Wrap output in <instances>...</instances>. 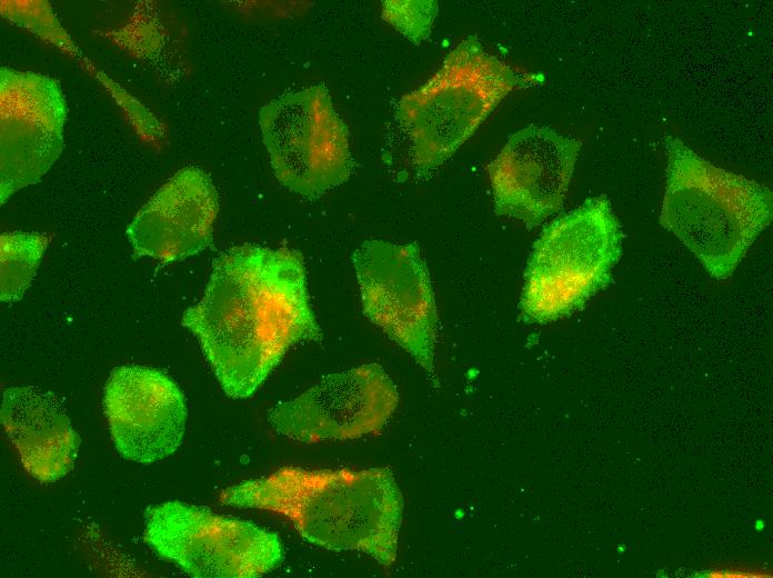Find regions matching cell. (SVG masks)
<instances>
[{
	"mask_svg": "<svg viewBox=\"0 0 773 578\" xmlns=\"http://www.w3.org/2000/svg\"><path fill=\"white\" fill-rule=\"evenodd\" d=\"M181 323L233 399L250 397L292 346L322 340L301 252L253 243L214 259L202 299Z\"/></svg>",
	"mask_w": 773,
	"mask_h": 578,
	"instance_id": "cell-1",
	"label": "cell"
},
{
	"mask_svg": "<svg viewBox=\"0 0 773 578\" xmlns=\"http://www.w3.org/2000/svg\"><path fill=\"white\" fill-rule=\"evenodd\" d=\"M220 501L280 514L305 540L324 548L363 551L386 567L396 558L403 498L386 467H282L224 489Z\"/></svg>",
	"mask_w": 773,
	"mask_h": 578,
	"instance_id": "cell-2",
	"label": "cell"
},
{
	"mask_svg": "<svg viewBox=\"0 0 773 578\" xmlns=\"http://www.w3.org/2000/svg\"><path fill=\"white\" fill-rule=\"evenodd\" d=\"M660 225L717 280L729 278L773 218L769 187L719 168L666 136Z\"/></svg>",
	"mask_w": 773,
	"mask_h": 578,
	"instance_id": "cell-3",
	"label": "cell"
},
{
	"mask_svg": "<svg viewBox=\"0 0 773 578\" xmlns=\"http://www.w3.org/2000/svg\"><path fill=\"white\" fill-rule=\"evenodd\" d=\"M523 83L510 66L483 49L478 36L464 38L440 69L396 106L416 170L428 172L442 165Z\"/></svg>",
	"mask_w": 773,
	"mask_h": 578,
	"instance_id": "cell-4",
	"label": "cell"
},
{
	"mask_svg": "<svg viewBox=\"0 0 773 578\" xmlns=\"http://www.w3.org/2000/svg\"><path fill=\"white\" fill-rule=\"evenodd\" d=\"M621 246V226L605 196L550 222L528 260L520 302L524 320L545 323L583 307L610 282Z\"/></svg>",
	"mask_w": 773,
	"mask_h": 578,
	"instance_id": "cell-5",
	"label": "cell"
},
{
	"mask_svg": "<svg viewBox=\"0 0 773 578\" xmlns=\"http://www.w3.org/2000/svg\"><path fill=\"white\" fill-rule=\"evenodd\" d=\"M144 540L161 558L197 578H255L278 567L279 536L250 521L178 500L145 510Z\"/></svg>",
	"mask_w": 773,
	"mask_h": 578,
	"instance_id": "cell-6",
	"label": "cell"
},
{
	"mask_svg": "<svg viewBox=\"0 0 773 578\" xmlns=\"http://www.w3.org/2000/svg\"><path fill=\"white\" fill-rule=\"evenodd\" d=\"M259 123L274 175L291 191L317 198L348 180V128L323 84L271 100Z\"/></svg>",
	"mask_w": 773,
	"mask_h": 578,
	"instance_id": "cell-7",
	"label": "cell"
},
{
	"mask_svg": "<svg viewBox=\"0 0 773 578\" xmlns=\"http://www.w3.org/2000/svg\"><path fill=\"white\" fill-rule=\"evenodd\" d=\"M364 315L403 348L439 387L438 313L428 267L415 242L367 240L352 255Z\"/></svg>",
	"mask_w": 773,
	"mask_h": 578,
	"instance_id": "cell-8",
	"label": "cell"
},
{
	"mask_svg": "<svg viewBox=\"0 0 773 578\" xmlns=\"http://www.w3.org/2000/svg\"><path fill=\"white\" fill-rule=\"evenodd\" d=\"M399 402L395 385L378 363L323 377L269 413L271 426L294 440H348L378 434Z\"/></svg>",
	"mask_w": 773,
	"mask_h": 578,
	"instance_id": "cell-9",
	"label": "cell"
},
{
	"mask_svg": "<svg viewBox=\"0 0 773 578\" xmlns=\"http://www.w3.org/2000/svg\"><path fill=\"white\" fill-rule=\"evenodd\" d=\"M0 199L40 181L59 158L67 103L48 76L0 71Z\"/></svg>",
	"mask_w": 773,
	"mask_h": 578,
	"instance_id": "cell-10",
	"label": "cell"
},
{
	"mask_svg": "<svg viewBox=\"0 0 773 578\" xmlns=\"http://www.w3.org/2000/svg\"><path fill=\"white\" fill-rule=\"evenodd\" d=\"M103 410L113 444L127 460L152 464L181 446L188 417L180 387L159 369L114 368L104 386Z\"/></svg>",
	"mask_w": 773,
	"mask_h": 578,
	"instance_id": "cell-11",
	"label": "cell"
},
{
	"mask_svg": "<svg viewBox=\"0 0 773 578\" xmlns=\"http://www.w3.org/2000/svg\"><path fill=\"white\" fill-rule=\"evenodd\" d=\"M580 149L579 140L545 126L511 134L488 167L495 213L533 228L559 211Z\"/></svg>",
	"mask_w": 773,
	"mask_h": 578,
	"instance_id": "cell-12",
	"label": "cell"
},
{
	"mask_svg": "<svg viewBox=\"0 0 773 578\" xmlns=\"http://www.w3.org/2000/svg\"><path fill=\"white\" fill-rule=\"evenodd\" d=\"M218 211L219 196L209 175L197 167L179 170L129 223L134 257L169 263L203 251L212 245Z\"/></svg>",
	"mask_w": 773,
	"mask_h": 578,
	"instance_id": "cell-13",
	"label": "cell"
},
{
	"mask_svg": "<svg viewBox=\"0 0 773 578\" xmlns=\"http://www.w3.org/2000/svg\"><path fill=\"white\" fill-rule=\"evenodd\" d=\"M1 425L24 469L40 482H54L73 467L80 437L57 396L36 386L3 391Z\"/></svg>",
	"mask_w": 773,
	"mask_h": 578,
	"instance_id": "cell-14",
	"label": "cell"
},
{
	"mask_svg": "<svg viewBox=\"0 0 773 578\" xmlns=\"http://www.w3.org/2000/svg\"><path fill=\"white\" fill-rule=\"evenodd\" d=\"M49 238L39 232H3L0 236V298L19 301L29 288Z\"/></svg>",
	"mask_w": 773,
	"mask_h": 578,
	"instance_id": "cell-15",
	"label": "cell"
},
{
	"mask_svg": "<svg viewBox=\"0 0 773 578\" xmlns=\"http://www.w3.org/2000/svg\"><path fill=\"white\" fill-rule=\"evenodd\" d=\"M436 14L435 1L382 2V18L415 44L429 37Z\"/></svg>",
	"mask_w": 773,
	"mask_h": 578,
	"instance_id": "cell-16",
	"label": "cell"
},
{
	"mask_svg": "<svg viewBox=\"0 0 773 578\" xmlns=\"http://www.w3.org/2000/svg\"><path fill=\"white\" fill-rule=\"evenodd\" d=\"M7 1L2 2L1 9L6 17L14 21L17 24L28 27L42 37L54 41L60 47L69 49L68 34L60 28L59 21L50 11V6L46 2L38 1V12L31 13L26 1Z\"/></svg>",
	"mask_w": 773,
	"mask_h": 578,
	"instance_id": "cell-17",
	"label": "cell"
},
{
	"mask_svg": "<svg viewBox=\"0 0 773 578\" xmlns=\"http://www.w3.org/2000/svg\"><path fill=\"white\" fill-rule=\"evenodd\" d=\"M763 528H764V522H763V520H760V519L756 520V522H755V529H756L757 531H760V530H763Z\"/></svg>",
	"mask_w": 773,
	"mask_h": 578,
	"instance_id": "cell-18",
	"label": "cell"
}]
</instances>
